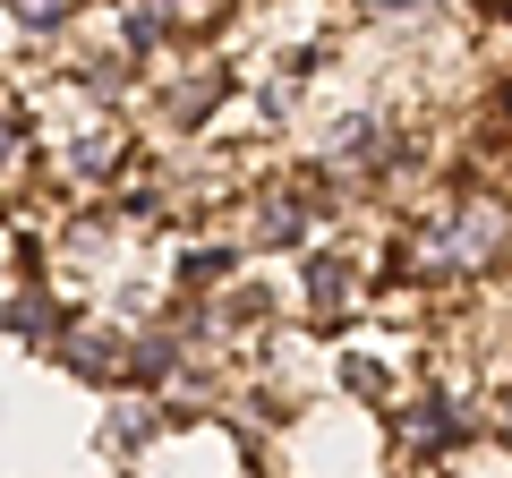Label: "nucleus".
<instances>
[{"label":"nucleus","instance_id":"nucleus-1","mask_svg":"<svg viewBox=\"0 0 512 478\" xmlns=\"http://www.w3.org/2000/svg\"><path fill=\"white\" fill-rule=\"evenodd\" d=\"M512 248V205L504 197H436L419 222H410L402 265L419 282H478L495 274Z\"/></svg>","mask_w":512,"mask_h":478},{"label":"nucleus","instance_id":"nucleus-2","mask_svg":"<svg viewBox=\"0 0 512 478\" xmlns=\"http://www.w3.org/2000/svg\"><path fill=\"white\" fill-rule=\"evenodd\" d=\"M128 171V129L111 120V111H86L69 129V180L77 188H103V180H120Z\"/></svg>","mask_w":512,"mask_h":478},{"label":"nucleus","instance_id":"nucleus-3","mask_svg":"<svg viewBox=\"0 0 512 478\" xmlns=\"http://www.w3.org/2000/svg\"><path fill=\"white\" fill-rule=\"evenodd\" d=\"M316 154H325L333 171H384L393 163V120H342Z\"/></svg>","mask_w":512,"mask_h":478},{"label":"nucleus","instance_id":"nucleus-4","mask_svg":"<svg viewBox=\"0 0 512 478\" xmlns=\"http://www.w3.org/2000/svg\"><path fill=\"white\" fill-rule=\"evenodd\" d=\"M222 9H231V0H128V18L146 26V35H197Z\"/></svg>","mask_w":512,"mask_h":478},{"label":"nucleus","instance_id":"nucleus-5","mask_svg":"<svg viewBox=\"0 0 512 478\" xmlns=\"http://www.w3.org/2000/svg\"><path fill=\"white\" fill-rule=\"evenodd\" d=\"M77 9H86V0H9V18H18L26 35H60Z\"/></svg>","mask_w":512,"mask_h":478},{"label":"nucleus","instance_id":"nucleus-6","mask_svg":"<svg viewBox=\"0 0 512 478\" xmlns=\"http://www.w3.org/2000/svg\"><path fill=\"white\" fill-rule=\"evenodd\" d=\"M504 436H512V385H504Z\"/></svg>","mask_w":512,"mask_h":478}]
</instances>
